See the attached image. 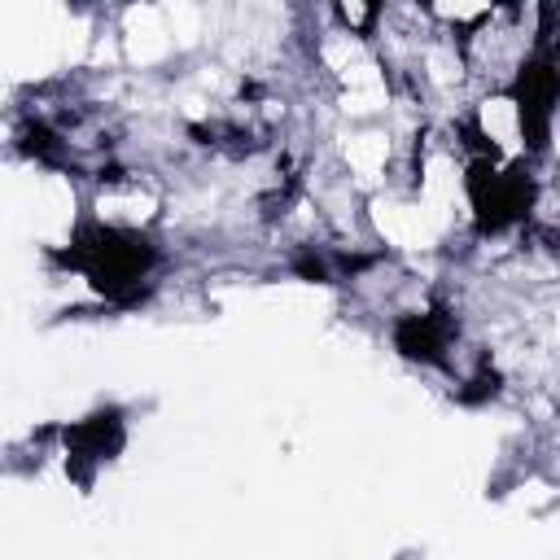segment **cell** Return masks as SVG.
Listing matches in <instances>:
<instances>
[{"label": "cell", "instance_id": "6da1fadb", "mask_svg": "<svg viewBox=\"0 0 560 560\" xmlns=\"http://www.w3.org/2000/svg\"><path fill=\"white\" fill-rule=\"evenodd\" d=\"M127 442V424L122 411H96L88 420H74L70 429H61V464L66 477H74L79 486H92V477L122 451Z\"/></svg>", "mask_w": 560, "mask_h": 560}]
</instances>
